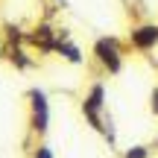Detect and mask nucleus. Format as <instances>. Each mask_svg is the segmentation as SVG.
Listing matches in <instances>:
<instances>
[{
  "mask_svg": "<svg viewBox=\"0 0 158 158\" xmlns=\"http://www.w3.org/2000/svg\"><path fill=\"white\" fill-rule=\"evenodd\" d=\"M126 50L129 44L120 41L117 35H100L91 44V59H94L97 70L106 76H120L126 68Z\"/></svg>",
  "mask_w": 158,
  "mask_h": 158,
  "instance_id": "nucleus-1",
  "label": "nucleus"
},
{
  "mask_svg": "<svg viewBox=\"0 0 158 158\" xmlns=\"http://www.w3.org/2000/svg\"><path fill=\"white\" fill-rule=\"evenodd\" d=\"M108 91L106 85H102V79H94V82L88 85V91H85L82 102H79V111H82L85 123L91 126V129L97 132V135H106V117H108Z\"/></svg>",
  "mask_w": 158,
  "mask_h": 158,
  "instance_id": "nucleus-2",
  "label": "nucleus"
},
{
  "mask_svg": "<svg viewBox=\"0 0 158 158\" xmlns=\"http://www.w3.org/2000/svg\"><path fill=\"white\" fill-rule=\"evenodd\" d=\"M27 106H29V117H27L29 135L44 138L47 129H50V97H47V91L41 85L27 88Z\"/></svg>",
  "mask_w": 158,
  "mask_h": 158,
  "instance_id": "nucleus-3",
  "label": "nucleus"
},
{
  "mask_svg": "<svg viewBox=\"0 0 158 158\" xmlns=\"http://www.w3.org/2000/svg\"><path fill=\"white\" fill-rule=\"evenodd\" d=\"M56 38H59V27H53V21H44V18L27 29V47L41 56H56Z\"/></svg>",
  "mask_w": 158,
  "mask_h": 158,
  "instance_id": "nucleus-4",
  "label": "nucleus"
},
{
  "mask_svg": "<svg viewBox=\"0 0 158 158\" xmlns=\"http://www.w3.org/2000/svg\"><path fill=\"white\" fill-rule=\"evenodd\" d=\"M126 44L135 53H152L158 47V21H135L126 32Z\"/></svg>",
  "mask_w": 158,
  "mask_h": 158,
  "instance_id": "nucleus-5",
  "label": "nucleus"
},
{
  "mask_svg": "<svg viewBox=\"0 0 158 158\" xmlns=\"http://www.w3.org/2000/svg\"><path fill=\"white\" fill-rule=\"evenodd\" d=\"M56 56L62 59V62L73 64V68H82L85 64V53L82 47L73 41V35H70L68 27H59V38H56Z\"/></svg>",
  "mask_w": 158,
  "mask_h": 158,
  "instance_id": "nucleus-6",
  "label": "nucleus"
},
{
  "mask_svg": "<svg viewBox=\"0 0 158 158\" xmlns=\"http://www.w3.org/2000/svg\"><path fill=\"white\" fill-rule=\"evenodd\" d=\"M6 62H9L18 73H27V70L38 68L35 56H29V47L27 44H6Z\"/></svg>",
  "mask_w": 158,
  "mask_h": 158,
  "instance_id": "nucleus-7",
  "label": "nucleus"
},
{
  "mask_svg": "<svg viewBox=\"0 0 158 158\" xmlns=\"http://www.w3.org/2000/svg\"><path fill=\"white\" fill-rule=\"evenodd\" d=\"M0 38H3V44H27V29L21 27V23H12L6 21L3 27H0Z\"/></svg>",
  "mask_w": 158,
  "mask_h": 158,
  "instance_id": "nucleus-8",
  "label": "nucleus"
},
{
  "mask_svg": "<svg viewBox=\"0 0 158 158\" xmlns=\"http://www.w3.org/2000/svg\"><path fill=\"white\" fill-rule=\"evenodd\" d=\"M149 155H152V147L149 143H132V147L123 149L120 158H149Z\"/></svg>",
  "mask_w": 158,
  "mask_h": 158,
  "instance_id": "nucleus-9",
  "label": "nucleus"
},
{
  "mask_svg": "<svg viewBox=\"0 0 158 158\" xmlns=\"http://www.w3.org/2000/svg\"><path fill=\"white\" fill-rule=\"evenodd\" d=\"M29 158H56V152H53V147H50V143L38 141V143H35V149L29 152Z\"/></svg>",
  "mask_w": 158,
  "mask_h": 158,
  "instance_id": "nucleus-10",
  "label": "nucleus"
},
{
  "mask_svg": "<svg viewBox=\"0 0 158 158\" xmlns=\"http://www.w3.org/2000/svg\"><path fill=\"white\" fill-rule=\"evenodd\" d=\"M123 3H126V9H129V15H132V12H138V15L147 12V9H143V0H123Z\"/></svg>",
  "mask_w": 158,
  "mask_h": 158,
  "instance_id": "nucleus-11",
  "label": "nucleus"
},
{
  "mask_svg": "<svg viewBox=\"0 0 158 158\" xmlns=\"http://www.w3.org/2000/svg\"><path fill=\"white\" fill-rule=\"evenodd\" d=\"M149 111H152L155 117H158V85H155L152 91H149Z\"/></svg>",
  "mask_w": 158,
  "mask_h": 158,
  "instance_id": "nucleus-12",
  "label": "nucleus"
},
{
  "mask_svg": "<svg viewBox=\"0 0 158 158\" xmlns=\"http://www.w3.org/2000/svg\"><path fill=\"white\" fill-rule=\"evenodd\" d=\"M6 59V44H3V38H0V62Z\"/></svg>",
  "mask_w": 158,
  "mask_h": 158,
  "instance_id": "nucleus-13",
  "label": "nucleus"
},
{
  "mask_svg": "<svg viewBox=\"0 0 158 158\" xmlns=\"http://www.w3.org/2000/svg\"><path fill=\"white\" fill-rule=\"evenodd\" d=\"M149 147H152V152H158V135L152 138V143H149Z\"/></svg>",
  "mask_w": 158,
  "mask_h": 158,
  "instance_id": "nucleus-14",
  "label": "nucleus"
},
{
  "mask_svg": "<svg viewBox=\"0 0 158 158\" xmlns=\"http://www.w3.org/2000/svg\"><path fill=\"white\" fill-rule=\"evenodd\" d=\"M149 64H152V68H155V73H158V56H155V59H149Z\"/></svg>",
  "mask_w": 158,
  "mask_h": 158,
  "instance_id": "nucleus-15",
  "label": "nucleus"
},
{
  "mask_svg": "<svg viewBox=\"0 0 158 158\" xmlns=\"http://www.w3.org/2000/svg\"><path fill=\"white\" fill-rule=\"evenodd\" d=\"M56 3H59V6H62V9H64V6H68V0H56Z\"/></svg>",
  "mask_w": 158,
  "mask_h": 158,
  "instance_id": "nucleus-16",
  "label": "nucleus"
}]
</instances>
